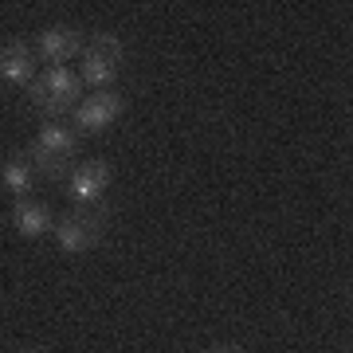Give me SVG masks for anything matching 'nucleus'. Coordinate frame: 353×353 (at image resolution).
Instances as JSON below:
<instances>
[{"label": "nucleus", "mask_w": 353, "mask_h": 353, "mask_svg": "<svg viewBox=\"0 0 353 353\" xmlns=\"http://www.w3.org/2000/svg\"><path fill=\"white\" fill-rule=\"evenodd\" d=\"M79 99H83V83H79V71H71V67H43L28 87V102L43 114V122L67 118L79 106Z\"/></svg>", "instance_id": "obj_1"}, {"label": "nucleus", "mask_w": 353, "mask_h": 353, "mask_svg": "<svg viewBox=\"0 0 353 353\" xmlns=\"http://www.w3.org/2000/svg\"><path fill=\"white\" fill-rule=\"evenodd\" d=\"M28 161L39 176H63V169L79 157V134L71 130L67 118H55V122H43L36 134V141L28 145Z\"/></svg>", "instance_id": "obj_2"}, {"label": "nucleus", "mask_w": 353, "mask_h": 353, "mask_svg": "<svg viewBox=\"0 0 353 353\" xmlns=\"http://www.w3.org/2000/svg\"><path fill=\"white\" fill-rule=\"evenodd\" d=\"M122 63H126V43L114 32H94L79 55V83L90 90H110Z\"/></svg>", "instance_id": "obj_3"}, {"label": "nucleus", "mask_w": 353, "mask_h": 353, "mask_svg": "<svg viewBox=\"0 0 353 353\" xmlns=\"http://www.w3.org/2000/svg\"><path fill=\"white\" fill-rule=\"evenodd\" d=\"M106 224H110V212L102 204H94V208H71V212H63L55 220L51 240H55V248L63 255H87L102 243Z\"/></svg>", "instance_id": "obj_4"}, {"label": "nucleus", "mask_w": 353, "mask_h": 353, "mask_svg": "<svg viewBox=\"0 0 353 353\" xmlns=\"http://www.w3.org/2000/svg\"><path fill=\"white\" fill-rule=\"evenodd\" d=\"M122 110H126V99L118 90H90L87 99H79V106L67 118H71L75 134H102L122 118Z\"/></svg>", "instance_id": "obj_5"}, {"label": "nucleus", "mask_w": 353, "mask_h": 353, "mask_svg": "<svg viewBox=\"0 0 353 353\" xmlns=\"http://www.w3.org/2000/svg\"><path fill=\"white\" fill-rule=\"evenodd\" d=\"M110 181H114L110 165L102 161V157H90V161L71 169V176H67V196H71L75 208H94V204H102Z\"/></svg>", "instance_id": "obj_6"}, {"label": "nucleus", "mask_w": 353, "mask_h": 353, "mask_svg": "<svg viewBox=\"0 0 353 353\" xmlns=\"http://www.w3.org/2000/svg\"><path fill=\"white\" fill-rule=\"evenodd\" d=\"M83 32H79L75 24H48L43 32L36 36V43H32V51H36L39 63L48 67H67L75 55H83Z\"/></svg>", "instance_id": "obj_7"}, {"label": "nucleus", "mask_w": 353, "mask_h": 353, "mask_svg": "<svg viewBox=\"0 0 353 353\" xmlns=\"http://www.w3.org/2000/svg\"><path fill=\"white\" fill-rule=\"evenodd\" d=\"M36 75H39V67H36L32 43L8 39V43L0 48V83H4V87H32Z\"/></svg>", "instance_id": "obj_8"}, {"label": "nucleus", "mask_w": 353, "mask_h": 353, "mask_svg": "<svg viewBox=\"0 0 353 353\" xmlns=\"http://www.w3.org/2000/svg\"><path fill=\"white\" fill-rule=\"evenodd\" d=\"M8 224L16 228V236H24V240H39V236H51V228H55V212H51L43 201H12V212H8Z\"/></svg>", "instance_id": "obj_9"}, {"label": "nucleus", "mask_w": 353, "mask_h": 353, "mask_svg": "<svg viewBox=\"0 0 353 353\" xmlns=\"http://www.w3.org/2000/svg\"><path fill=\"white\" fill-rule=\"evenodd\" d=\"M36 169H32V161H28L24 150H12L4 161H0V189L8 192V196H16V201H24V196H32V185H36Z\"/></svg>", "instance_id": "obj_10"}, {"label": "nucleus", "mask_w": 353, "mask_h": 353, "mask_svg": "<svg viewBox=\"0 0 353 353\" xmlns=\"http://www.w3.org/2000/svg\"><path fill=\"white\" fill-rule=\"evenodd\" d=\"M208 353H248V350H240V345H212Z\"/></svg>", "instance_id": "obj_11"}, {"label": "nucleus", "mask_w": 353, "mask_h": 353, "mask_svg": "<svg viewBox=\"0 0 353 353\" xmlns=\"http://www.w3.org/2000/svg\"><path fill=\"white\" fill-rule=\"evenodd\" d=\"M16 353H51V350H43V345H28V350H16Z\"/></svg>", "instance_id": "obj_12"}]
</instances>
